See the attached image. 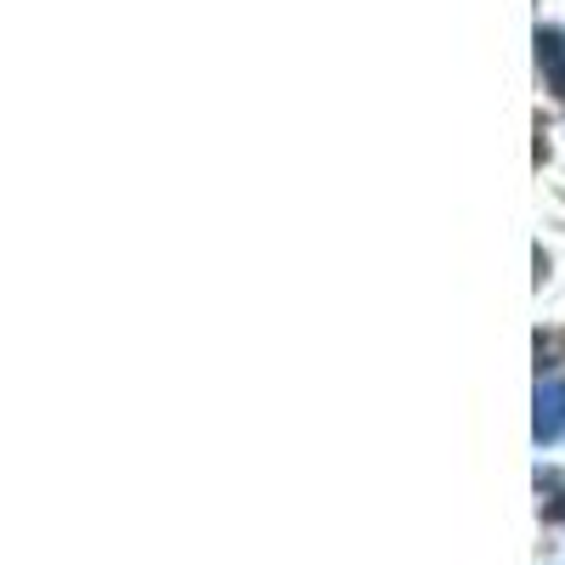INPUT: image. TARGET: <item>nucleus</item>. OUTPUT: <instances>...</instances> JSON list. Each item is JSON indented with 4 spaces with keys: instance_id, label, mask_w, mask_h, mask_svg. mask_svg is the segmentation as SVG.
Wrapping results in <instances>:
<instances>
[]
</instances>
